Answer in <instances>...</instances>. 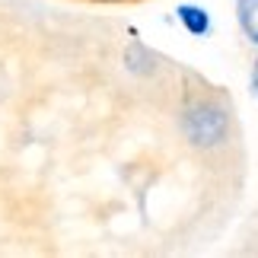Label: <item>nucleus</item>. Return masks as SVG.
<instances>
[{
	"label": "nucleus",
	"mask_w": 258,
	"mask_h": 258,
	"mask_svg": "<svg viewBox=\"0 0 258 258\" xmlns=\"http://www.w3.org/2000/svg\"><path fill=\"white\" fill-rule=\"evenodd\" d=\"M236 16L249 42L258 45V0H236Z\"/></svg>",
	"instance_id": "3"
},
{
	"label": "nucleus",
	"mask_w": 258,
	"mask_h": 258,
	"mask_svg": "<svg viewBox=\"0 0 258 258\" xmlns=\"http://www.w3.org/2000/svg\"><path fill=\"white\" fill-rule=\"evenodd\" d=\"M124 61H127V71H134V74H153L156 71V54L147 51L144 45H131Z\"/></svg>",
	"instance_id": "4"
},
{
	"label": "nucleus",
	"mask_w": 258,
	"mask_h": 258,
	"mask_svg": "<svg viewBox=\"0 0 258 258\" xmlns=\"http://www.w3.org/2000/svg\"><path fill=\"white\" fill-rule=\"evenodd\" d=\"M175 16H178V23L185 26V32L188 35H195V38H201L211 32V13H207L204 7H195V4H182L175 10Z\"/></svg>",
	"instance_id": "2"
},
{
	"label": "nucleus",
	"mask_w": 258,
	"mask_h": 258,
	"mask_svg": "<svg viewBox=\"0 0 258 258\" xmlns=\"http://www.w3.org/2000/svg\"><path fill=\"white\" fill-rule=\"evenodd\" d=\"M252 93L258 96V61H255V67H252Z\"/></svg>",
	"instance_id": "5"
},
{
	"label": "nucleus",
	"mask_w": 258,
	"mask_h": 258,
	"mask_svg": "<svg viewBox=\"0 0 258 258\" xmlns=\"http://www.w3.org/2000/svg\"><path fill=\"white\" fill-rule=\"evenodd\" d=\"M182 131L195 147H217L230 131V115L214 102H195L182 112Z\"/></svg>",
	"instance_id": "1"
}]
</instances>
